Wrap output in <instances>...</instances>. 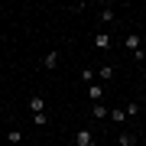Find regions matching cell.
<instances>
[{
    "mask_svg": "<svg viewBox=\"0 0 146 146\" xmlns=\"http://www.w3.org/2000/svg\"><path fill=\"white\" fill-rule=\"evenodd\" d=\"M127 49L133 52L136 62H143V58H146V52H143V39H140V36H127Z\"/></svg>",
    "mask_w": 146,
    "mask_h": 146,
    "instance_id": "6da1fadb",
    "label": "cell"
},
{
    "mask_svg": "<svg viewBox=\"0 0 146 146\" xmlns=\"http://www.w3.org/2000/svg\"><path fill=\"white\" fill-rule=\"evenodd\" d=\"M29 110H33V117H36V114H46V101H42V94H33V98H29Z\"/></svg>",
    "mask_w": 146,
    "mask_h": 146,
    "instance_id": "7a4b0ae2",
    "label": "cell"
},
{
    "mask_svg": "<svg viewBox=\"0 0 146 146\" xmlns=\"http://www.w3.org/2000/svg\"><path fill=\"white\" fill-rule=\"evenodd\" d=\"M75 143H78V146H91V143H94V136H91L88 127H81V130L75 133Z\"/></svg>",
    "mask_w": 146,
    "mask_h": 146,
    "instance_id": "3957f363",
    "label": "cell"
},
{
    "mask_svg": "<svg viewBox=\"0 0 146 146\" xmlns=\"http://www.w3.org/2000/svg\"><path fill=\"white\" fill-rule=\"evenodd\" d=\"M55 65H58V49H49L46 58H42V68H49V72H52Z\"/></svg>",
    "mask_w": 146,
    "mask_h": 146,
    "instance_id": "277c9868",
    "label": "cell"
},
{
    "mask_svg": "<svg viewBox=\"0 0 146 146\" xmlns=\"http://www.w3.org/2000/svg\"><path fill=\"white\" fill-rule=\"evenodd\" d=\"M110 42H114L110 36H104V33H98V36H94V49H101V52H107V49H110Z\"/></svg>",
    "mask_w": 146,
    "mask_h": 146,
    "instance_id": "5b68a950",
    "label": "cell"
},
{
    "mask_svg": "<svg viewBox=\"0 0 146 146\" xmlns=\"http://www.w3.org/2000/svg\"><path fill=\"white\" fill-rule=\"evenodd\" d=\"M110 120H114L117 127H123V120H127V110H120V107H114V110H110Z\"/></svg>",
    "mask_w": 146,
    "mask_h": 146,
    "instance_id": "8992f818",
    "label": "cell"
},
{
    "mask_svg": "<svg viewBox=\"0 0 146 146\" xmlns=\"http://www.w3.org/2000/svg\"><path fill=\"white\" fill-rule=\"evenodd\" d=\"M88 98H91V104H101V98H104V88H88Z\"/></svg>",
    "mask_w": 146,
    "mask_h": 146,
    "instance_id": "52a82bcc",
    "label": "cell"
},
{
    "mask_svg": "<svg viewBox=\"0 0 146 146\" xmlns=\"http://www.w3.org/2000/svg\"><path fill=\"white\" fill-rule=\"evenodd\" d=\"M107 117H110V110L104 104H94V120H107Z\"/></svg>",
    "mask_w": 146,
    "mask_h": 146,
    "instance_id": "ba28073f",
    "label": "cell"
},
{
    "mask_svg": "<svg viewBox=\"0 0 146 146\" xmlns=\"http://www.w3.org/2000/svg\"><path fill=\"white\" fill-rule=\"evenodd\" d=\"M120 146H136V136L127 133V130H120Z\"/></svg>",
    "mask_w": 146,
    "mask_h": 146,
    "instance_id": "9c48e42d",
    "label": "cell"
},
{
    "mask_svg": "<svg viewBox=\"0 0 146 146\" xmlns=\"http://www.w3.org/2000/svg\"><path fill=\"white\" fill-rule=\"evenodd\" d=\"M98 75H101V81H110V78H114V65H104Z\"/></svg>",
    "mask_w": 146,
    "mask_h": 146,
    "instance_id": "30bf717a",
    "label": "cell"
},
{
    "mask_svg": "<svg viewBox=\"0 0 146 146\" xmlns=\"http://www.w3.org/2000/svg\"><path fill=\"white\" fill-rule=\"evenodd\" d=\"M7 140H10V143L16 146V143H20V140H23V133H20V130H10V133H7Z\"/></svg>",
    "mask_w": 146,
    "mask_h": 146,
    "instance_id": "8fae6325",
    "label": "cell"
},
{
    "mask_svg": "<svg viewBox=\"0 0 146 146\" xmlns=\"http://www.w3.org/2000/svg\"><path fill=\"white\" fill-rule=\"evenodd\" d=\"M133 114H140V104H136V101H130V104H127V117H133Z\"/></svg>",
    "mask_w": 146,
    "mask_h": 146,
    "instance_id": "7c38bea8",
    "label": "cell"
},
{
    "mask_svg": "<svg viewBox=\"0 0 146 146\" xmlns=\"http://www.w3.org/2000/svg\"><path fill=\"white\" fill-rule=\"evenodd\" d=\"M33 123H36V127H46L49 117H46V114H36V117H33Z\"/></svg>",
    "mask_w": 146,
    "mask_h": 146,
    "instance_id": "4fadbf2b",
    "label": "cell"
},
{
    "mask_svg": "<svg viewBox=\"0 0 146 146\" xmlns=\"http://www.w3.org/2000/svg\"><path fill=\"white\" fill-rule=\"evenodd\" d=\"M101 20H104V23H114V10H101Z\"/></svg>",
    "mask_w": 146,
    "mask_h": 146,
    "instance_id": "5bb4252c",
    "label": "cell"
}]
</instances>
